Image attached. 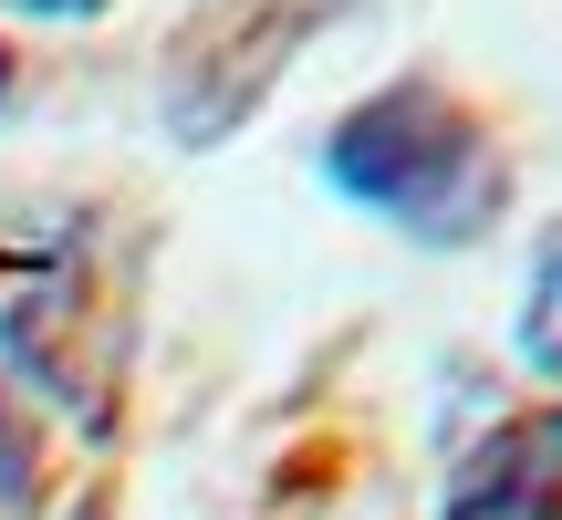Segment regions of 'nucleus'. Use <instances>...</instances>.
<instances>
[{"instance_id": "f257e3e1", "label": "nucleus", "mask_w": 562, "mask_h": 520, "mask_svg": "<svg viewBox=\"0 0 562 520\" xmlns=\"http://www.w3.org/2000/svg\"><path fill=\"white\" fill-rule=\"evenodd\" d=\"M125 271H136V250L104 240V208L83 199H32L0 240V364L94 438L115 427Z\"/></svg>"}, {"instance_id": "f03ea898", "label": "nucleus", "mask_w": 562, "mask_h": 520, "mask_svg": "<svg viewBox=\"0 0 562 520\" xmlns=\"http://www.w3.org/2000/svg\"><path fill=\"white\" fill-rule=\"evenodd\" d=\"M323 178L334 199L375 208L385 229L427 250H469L501 229L510 208V157L490 136V115L469 94H448L438 74H396L323 136Z\"/></svg>"}, {"instance_id": "7ed1b4c3", "label": "nucleus", "mask_w": 562, "mask_h": 520, "mask_svg": "<svg viewBox=\"0 0 562 520\" xmlns=\"http://www.w3.org/2000/svg\"><path fill=\"white\" fill-rule=\"evenodd\" d=\"M344 0H209L167 53V136L178 146H220L229 125L281 83V63L334 21Z\"/></svg>"}, {"instance_id": "20e7f679", "label": "nucleus", "mask_w": 562, "mask_h": 520, "mask_svg": "<svg viewBox=\"0 0 562 520\" xmlns=\"http://www.w3.org/2000/svg\"><path fill=\"white\" fill-rule=\"evenodd\" d=\"M438 520H562V406L501 417L438 489Z\"/></svg>"}, {"instance_id": "39448f33", "label": "nucleus", "mask_w": 562, "mask_h": 520, "mask_svg": "<svg viewBox=\"0 0 562 520\" xmlns=\"http://www.w3.org/2000/svg\"><path fill=\"white\" fill-rule=\"evenodd\" d=\"M521 364L542 385H562V219L542 229V240H531V281H521Z\"/></svg>"}, {"instance_id": "423d86ee", "label": "nucleus", "mask_w": 562, "mask_h": 520, "mask_svg": "<svg viewBox=\"0 0 562 520\" xmlns=\"http://www.w3.org/2000/svg\"><path fill=\"white\" fill-rule=\"evenodd\" d=\"M32 489H42V448H32V427H21L11 406H0V520L32 500Z\"/></svg>"}, {"instance_id": "0eeeda50", "label": "nucleus", "mask_w": 562, "mask_h": 520, "mask_svg": "<svg viewBox=\"0 0 562 520\" xmlns=\"http://www.w3.org/2000/svg\"><path fill=\"white\" fill-rule=\"evenodd\" d=\"M0 11H42V21H83V11H104V0H0Z\"/></svg>"}, {"instance_id": "6e6552de", "label": "nucleus", "mask_w": 562, "mask_h": 520, "mask_svg": "<svg viewBox=\"0 0 562 520\" xmlns=\"http://www.w3.org/2000/svg\"><path fill=\"white\" fill-rule=\"evenodd\" d=\"M63 520H104V500H83V510H63Z\"/></svg>"}, {"instance_id": "1a4fd4ad", "label": "nucleus", "mask_w": 562, "mask_h": 520, "mask_svg": "<svg viewBox=\"0 0 562 520\" xmlns=\"http://www.w3.org/2000/svg\"><path fill=\"white\" fill-rule=\"evenodd\" d=\"M0 94H11V53H0Z\"/></svg>"}]
</instances>
